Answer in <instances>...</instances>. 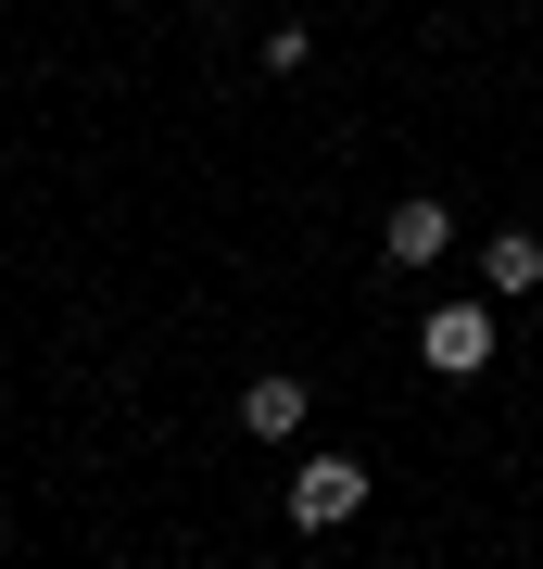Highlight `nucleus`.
<instances>
[{
  "label": "nucleus",
  "instance_id": "nucleus-1",
  "mask_svg": "<svg viewBox=\"0 0 543 569\" xmlns=\"http://www.w3.org/2000/svg\"><path fill=\"white\" fill-rule=\"evenodd\" d=\"M418 355H430V380H481V367H493V305H430L418 317Z\"/></svg>",
  "mask_w": 543,
  "mask_h": 569
},
{
  "label": "nucleus",
  "instance_id": "nucleus-2",
  "mask_svg": "<svg viewBox=\"0 0 543 569\" xmlns=\"http://www.w3.org/2000/svg\"><path fill=\"white\" fill-rule=\"evenodd\" d=\"M354 507H366V468L354 456H303L291 468V531H342Z\"/></svg>",
  "mask_w": 543,
  "mask_h": 569
},
{
  "label": "nucleus",
  "instance_id": "nucleus-3",
  "mask_svg": "<svg viewBox=\"0 0 543 569\" xmlns=\"http://www.w3.org/2000/svg\"><path fill=\"white\" fill-rule=\"evenodd\" d=\"M380 241H392V266H430V253H443V241H455V203H443V190H404V203H392V228H380Z\"/></svg>",
  "mask_w": 543,
  "mask_h": 569
},
{
  "label": "nucleus",
  "instance_id": "nucleus-4",
  "mask_svg": "<svg viewBox=\"0 0 543 569\" xmlns=\"http://www.w3.org/2000/svg\"><path fill=\"white\" fill-rule=\"evenodd\" d=\"M303 406H316L303 380H253V392H241V430H253V443H291V430H303Z\"/></svg>",
  "mask_w": 543,
  "mask_h": 569
},
{
  "label": "nucleus",
  "instance_id": "nucleus-5",
  "mask_svg": "<svg viewBox=\"0 0 543 569\" xmlns=\"http://www.w3.org/2000/svg\"><path fill=\"white\" fill-rule=\"evenodd\" d=\"M481 279H493V291H531V279H543V241H531V228H505V241L481 253Z\"/></svg>",
  "mask_w": 543,
  "mask_h": 569
}]
</instances>
